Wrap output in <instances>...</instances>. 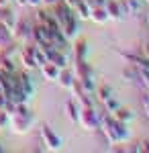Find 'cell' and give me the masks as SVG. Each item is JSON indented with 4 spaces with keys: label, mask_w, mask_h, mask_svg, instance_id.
<instances>
[{
    "label": "cell",
    "mask_w": 149,
    "mask_h": 153,
    "mask_svg": "<svg viewBox=\"0 0 149 153\" xmlns=\"http://www.w3.org/2000/svg\"><path fill=\"white\" fill-rule=\"evenodd\" d=\"M33 120H35V114L27 108V102L14 104V108L10 112V120H8V129L14 135H27L33 127Z\"/></svg>",
    "instance_id": "6da1fadb"
},
{
    "label": "cell",
    "mask_w": 149,
    "mask_h": 153,
    "mask_svg": "<svg viewBox=\"0 0 149 153\" xmlns=\"http://www.w3.org/2000/svg\"><path fill=\"white\" fill-rule=\"evenodd\" d=\"M78 125L88 133L98 131V110H96V106H80Z\"/></svg>",
    "instance_id": "7a4b0ae2"
},
{
    "label": "cell",
    "mask_w": 149,
    "mask_h": 153,
    "mask_svg": "<svg viewBox=\"0 0 149 153\" xmlns=\"http://www.w3.org/2000/svg\"><path fill=\"white\" fill-rule=\"evenodd\" d=\"M39 135H41V141H43V145H45V149H49V151H61V149H63L61 137H59L49 125H41Z\"/></svg>",
    "instance_id": "3957f363"
},
{
    "label": "cell",
    "mask_w": 149,
    "mask_h": 153,
    "mask_svg": "<svg viewBox=\"0 0 149 153\" xmlns=\"http://www.w3.org/2000/svg\"><path fill=\"white\" fill-rule=\"evenodd\" d=\"M31 31H33V23L27 19H16V25L12 29V37L16 43L21 45H29L31 43Z\"/></svg>",
    "instance_id": "277c9868"
},
{
    "label": "cell",
    "mask_w": 149,
    "mask_h": 153,
    "mask_svg": "<svg viewBox=\"0 0 149 153\" xmlns=\"http://www.w3.org/2000/svg\"><path fill=\"white\" fill-rule=\"evenodd\" d=\"M19 63H23V68L27 71L39 70V65H37V61H35V57H33L31 43H29V45H21V47H19Z\"/></svg>",
    "instance_id": "5b68a950"
},
{
    "label": "cell",
    "mask_w": 149,
    "mask_h": 153,
    "mask_svg": "<svg viewBox=\"0 0 149 153\" xmlns=\"http://www.w3.org/2000/svg\"><path fill=\"white\" fill-rule=\"evenodd\" d=\"M45 49V57L49 63H53V65H57V68H68V55H66V51H61V49H55V47H43Z\"/></svg>",
    "instance_id": "8992f818"
},
{
    "label": "cell",
    "mask_w": 149,
    "mask_h": 153,
    "mask_svg": "<svg viewBox=\"0 0 149 153\" xmlns=\"http://www.w3.org/2000/svg\"><path fill=\"white\" fill-rule=\"evenodd\" d=\"M104 8H106V14H108V21H116V23H121V21L125 19L123 8H121V0H106Z\"/></svg>",
    "instance_id": "52a82bcc"
},
{
    "label": "cell",
    "mask_w": 149,
    "mask_h": 153,
    "mask_svg": "<svg viewBox=\"0 0 149 153\" xmlns=\"http://www.w3.org/2000/svg\"><path fill=\"white\" fill-rule=\"evenodd\" d=\"M121 8H123V14L127 16H137L143 10V0H121Z\"/></svg>",
    "instance_id": "ba28073f"
},
{
    "label": "cell",
    "mask_w": 149,
    "mask_h": 153,
    "mask_svg": "<svg viewBox=\"0 0 149 153\" xmlns=\"http://www.w3.org/2000/svg\"><path fill=\"white\" fill-rule=\"evenodd\" d=\"M0 23L4 25L8 31H12V29H14V25H16V14H14V10H12L8 4L0 8Z\"/></svg>",
    "instance_id": "9c48e42d"
},
{
    "label": "cell",
    "mask_w": 149,
    "mask_h": 153,
    "mask_svg": "<svg viewBox=\"0 0 149 153\" xmlns=\"http://www.w3.org/2000/svg\"><path fill=\"white\" fill-rule=\"evenodd\" d=\"M63 112H66V117L69 118V123L78 125V117H80V104H78L74 98L66 100V104H63Z\"/></svg>",
    "instance_id": "30bf717a"
},
{
    "label": "cell",
    "mask_w": 149,
    "mask_h": 153,
    "mask_svg": "<svg viewBox=\"0 0 149 153\" xmlns=\"http://www.w3.org/2000/svg\"><path fill=\"white\" fill-rule=\"evenodd\" d=\"M39 70H41V76H43V80H47V82H57L61 68H57V65H53V63L45 61V63H43Z\"/></svg>",
    "instance_id": "8fae6325"
},
{
    "label": "cell",
    "mask_w": 149,
    "mask_h": 153,
    "mask_svg": "<svg viewBox=\"0 0 149 153\" xmlns=\"http://www.w3.org/2000/svg\"><path fill=\"white\" fill-rule=\"evenodd\" d=\"M90 6V4H88ZM90 21H94L96 25H104L108 23V14L104 6H90Z\"/></svg>",
    "instance_id": "7c38bea8"
},
{
    "label": "cell",
    "mask_w": 149,
    "mask_h": 153,
    "mask_svg": "<svg viewBox=\"0 0 149 153\" xmlns=\"http://www.w3.org/2000/svg\"><path fill=\"white\" fill-rule=\"evenodd\" d=\"M76 80V76H74V71L68 70V68H63V70L59 71V78H57V84L63 88V90H69L72 88V84Z\"/></svg>",
    "instance_id": "4fadbf2b"
},
{
    "label": "cell",
    "mask_w": 149,
    "mask_h": 153,
    "mask_svg": "<svg viewBox=\"0 0 149 153\" xmlns=\"http://www.w3.org/2000/svg\"><path fill=\"white\" fill-rule=\"evenodd\" d=\"M74 12L80 21H90V6H88V0H78L76 6H74Z\"/></svg>",
    "instance_id": "5bb4252c"
},
{
    "label": "cell",
    "mask_w": 149,
    "mask_h": 153,
    "mask_svg": "<svg viewBox=\"0 0 149 153\" xmlns=\"http://www.w3.org/2000/svg\"><path fill=\"white\" fill-rule=\"evenodd\" d=\"M110 96H115V92H112V88H110L108 84H100V86H96V92H94L96 102H104V100H108Z\"/></svg>",
    "instance_id": "9a60e30c"
},
{
    "label": "cell",
    "mask_w": 149,
    "mask_h": 153,
    "mask_svg": "<svg viewBox=\"0 0 149 153\" xmlns=\"http://www.w3.org/2000/svg\"><path fill=\"white\" fill-rule=\"evenodd\" d=\"M112 118H115V120H118V123L129 125V123L133 120V112H131L129 108H125V106H118L115 112H112Z\"/></svg>",
    "instance_id": "2e32d148"
},
{
    "label": "cell",
    "mask_w": 149,
    "mask_h": 153,
    "mask_svg": "<svg viewBox=\"0 0 149 153\" xmlns=\"http://www.w3.org/2000/svg\"><path fill=\"white\" fill-rule=\"evenodd\" d=\"M86 53H88V43L82 39L74 45V59H86Z\"/></svg>",
    "instance_id": "e0dca14e"
},
{
    "label": "cell",
    "mask_w": 149,
    "mask_h": 153,
    "mask_svg": "<svg viewBox=\"0 0 149 153\" xmlns=\"http://www.w3.org/2000/svg\"><path fill=\"white\" fill-rule=\"evenodd\" d=\"M102 104H104V108H106V110H108V112H110V114H112V112H115L116 108H118V106H121V102H118V100H116L115 96H110V98H108V100H104Z\"/></svg>",
    "instance_id": "ac0fdd59"
},
{
    "label": "cell",
    "mask_w": 149,
    "mask_h": 153,
    "mask_svg": "<svg viewBox=\"0 0 149 153\" xmlns=\"http://www.w3.org/2000/svg\"><path fill=\"white\" fill-rule=\"evenodd\" d=\"M8 120H10V112L4 110V108H0V131L8 129Z\"/></svg>",
    "instance_id": "d6986e66"
},
{
    "label": "cell",
    "mask_w": 149,
    "mask_h": 153,
    "mask_svg": "<svg viewBox=\"0 0 149 153\" xmlns=\"http://www.w3.org/2000/svg\"><path fill=\"white\" fill-rule=\"evenodd\" d=\"M137 71H139V82L149 90V68H143V70H137Z\"/></svg>",
    "instance_id": "ffe728a7"
},
{
    "label": "cell",
    "mask_w": 149,
    "mask_h": 153,
    "mask_svg": "<svg viewBox=\"0 0 149 153\" xmlns=\"http://www.w3.org/2000/svg\"><path fill=\"white\" fill-rule=\"evenodd\" d=\"M127 151H147V153H149V139H145V141H139L135 147H129Z\"/></svg>",
    "instance_id": "44dd1931"
},
{
    "label": "cell",
    "mask_w": 149,
    "mask_h": 153,
    "mask_svg": "<svg viewBox=\"0 0 149 153\" xmlns=\"http://www.w3.org/2000/svg\"><path fill=\"white\" fill-rule=\"evenodd\" d=\"M141 102H143V108H145V114H147L149 118V94H145L143 98H141Z\"/></svg>",
    "instance_id": "7402d4cb"
},
{
    "label": "cell",
    "mask_w": 149,
    "mask_h": 153,
    "mask_svg": "<svg viewBox=\"0 0 149 153\" xmlns=\"http://www.w3.org/2000/svg\"><path fill=\"white\" fill-rule=\"evenodd\" d=\"M27 6H33V8H39V6H43V2H41V0H27Z\"/></svg>",
    "instance_id": "603a6c76"
},
{
    "label": "cell",
    "mask_w": 149,
    "mask_h": 153,
    "mask_svg": "<svg viewBox=\"0 0 149 153\" xmlns=\"http://www.w3.org/2000/svg\"><path fill=\"white\" fill-rule=\"evenodd\" d=\"M41 2H43V6H47V8H51V6H55V4H57L59 0H41Z\"/></svg>",
    "instance_id": "cb8c5ba5"
},
{
    "label": "cell",
    "mask_w": 149,
    "mask_h": 153,
    "mask_svg": "<svg viewBox=\"0 0 149 153\" xmlns=\"http://www.w3.org/2000/svg\"><path fill=\"white\" fill-rule=\"evenodd\" d=\"M6 4H10V2H8V0H0V8H2V6H6Z\"/></svg>",
    "instance_id": "d4e9b609"
},
{
    "label": "cell",
    "mask_w": 149,
    "mask_h": 153,
    "mask_svg": "<svg viewBox=\"0 0 149 153\" xmlns=\"http://www.w3.org/2000/svg\"><path fill=\"white\" fill-rule=\"evenodd\" d=\"M2 151H4V147H2V143H0V153H2Z\"/></svg>",
    "instance_id": "484cf974"
},
{
    "label": "cell",
    "mask_w": 149,
    "mask_h": 153,
    "mask_svg": "<svg viewBox=\"0 0 149 153\" xmlns=\"http://www.w3.org/2000/svg\"><path fill=\"white\" fill-rule=\"evenodd\" d=\"M147 25H149V12H147Z\"/></svg>",
    "instance_id": "4316f807"
},
{
    "label": "cell",
    "mask_w": 149,
    "mask_h": 153,
    "mask_svg": "<svg viewBox=\"0 0 149 153\" xmlns=\"http://www.w3.org/2000/svg\"><path fill=\"white\" fill-rule=\"evenodd\" d=\"M143 2H149V0H143Z\"/></svg>",
    "instance_id": "83f0119b"
}]
</instances>
